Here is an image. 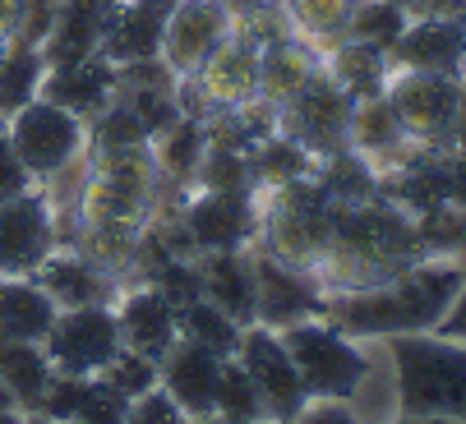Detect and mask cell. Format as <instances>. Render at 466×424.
<instances>
[{
    "label": "cell",
    "mask_w": 466,
    "mask_h": 424,
    "mask_svg": "<svg viewBox=\"0 0 466 424\" xmlns=\"http://www.w3.org/2000/svg\"><path fill=\"white\" fill-rule=\"evenodd\" d=\"M420 258H430V249L420 240V227L402 207L379 203V198L338 203V212H332V240L314 268V281L323 287V296L370 291Z\"/></svg>",
    "instance_id": "cell-1"
},
{
    "label": "cell",
    "mask_w": 466,
    "mask_h": 424,
    "mask_svg": "<svg viewBox=\"0 0 466 424\" xmlns=\"http://www.w3.org/2000/svg\"><path fill=\"white\" fill-rule=\"evenodd\" d=\"M466 281L461 258H420L370 291H332L323 296V318L347 337H397V332H434L443 309Z\"/></svg>",
    "instance_id": "cell-2"
},
{
    "label": "cell",
    "mask_w": 466,
    "mask_h": 424,
    "mask_svg": "<svg viewBox=\"0 0 466 424\" xmlns=\"http://www.w3.org/2000/svg\"><path fill=\"white\" fill-rule=\"evenodd\" d=\"M392 365L397 415H457L466 419V341L439 332L379 337Z\"/></svg>",
    "instance_id": "cell-3"
},
{
    "label": "cell",
    "mask_w": 466,
    "mask_h": 424,
    "mask_svg": "<svg viewBox=\"0 0 466 424\" xmlns=\"http://www.w3.org/2000/svg\"><path fill=\"white\" fill-rule=\"evenodd\" d=\"M287 356L296 360V374L309 392V401H351L365 374L374 369L370 346L347 337L342 328H332L328 318H305L278 332Z\"/></svg>",
    "instance_id": "cell-4"
},
{
    "label": "cell",
    "mask_w": 466,
    "mask_h": 424,
    "mask_svg": "<svg viewBox=\"0 0 466 424\" xmlns=\"http://www.w3.org/2000/svg\"><path fill=\"white\" fill-rule=\"evenodd\" d=\"M5 134L33 185H51L65 167H75L88 153V120L56 106L51 97H33L28 106L5 116Z\"/></svg>",
    "instance_id": "cell-5"
},
{
    "label": "cell",
    "mask_w": 466,
    "mask_h": 424,
    "mask_svg": "<svg viewBox=\"0 0 466 424\" xmlns=\"http://www.w3.org/2000/svg\"><path fill=\"white\" fill-rule=\"evenodd\" d=\"M180 111L198 120H222L258 102V46L231 28V37L194 69L185 84H176Z\"/></svg>",
    "instance_id": "cell-6"
},
{
    "label": "cell",
    "mask_w": 466,
    "mask_h": 424,
    "mask_svg": "<svg viewBox=\"0 0 466 424\" xmlns=\"http://www.w3.org/2000/svg\"><path fill=\"white\" fill-rule=\"evenodd\" d=\"M461 84L448 75H420V69H392L388 75V106L402 125V134L416 148H457V111H461Z\"/></svg>",
    "instance_id": "cell-7"
},
{
    "label": "cell",
    "mask_w": 466,
    "mask_h": 424,
    "mask_svg": "<svg viewBox=\"0 0 466 424\" xmlns=\"http://www.w3.org/2000/svg\"><path fill=\"white\" fill-rule=\"evenodd\" d=\"M120 346L125 341H120V323H116L111 305L60 309L42 337L51 374H60V379H97L120 356Z\"/></svg>",
    "instance_id": "cell-8"
},
{
    "label": "cell",
    "mask_w": 466,
    "mask_h": 424,
    "mask_svg": "<svg viewBox=\"0 0 466 424\" xmlns=\"http://www.w3.org/2000/svg\"><path fill=\"white\" fill-rule=\"evenodd\" d=\"M180 222L194 258L198 254H218V249H249L258 236V203L254 189H198L180 212H167Z\"/></svg>",
    "instance_id": "cell-9"
},
{
    "label": "cell",
    "mask_w": 466,
    "mask_h": 424,
    "mask_svg": "<svg viewBox=\"0 0 466 424\" xmlns=\"http://www.w3.org/2000/svg\"><path fill=\"white\" fill-rule=\"evenodd\" d=\"M56 249V203L42 185L0 203V277H33Z\"/></svg>",
    "instance_id": "cell-10"
},
{
    "label": "cell",
    "mask_w": 466,
    "mask_h": 424,
    "mask_svg": "<svg viewBox=\"0 0 466 424\" xmlns=\"http://www.w3.org/2000/svg\"><path fill=\"white\" fill-rule=\"evenodd\" d=\"M351 97L332 84L323 69L287 102L278 106V134L296 138L300 148H309L319 162L332 153H347V125H351Z\"/></svg>",
    "instance_id": "cell-11"
},
{
    "label": "cell",
    "mask_w": 466,
    "mask_h": 424,
    "mask_svg": "<svg viewBox=\"0 0 466 424\" xmlns=\"http://www.w3.org/2000/svg\"><path fill=\"white\" fill-rule=\"evenodd\" d=\"M236 360L245 365V374L254 379L258 397H263V410H268L273 424H287L296 419L305 406H309V392L296 374V360L287 356V346L273 328L263 323H249L240 332V346H236Z\"/></svg>",
    "instance_id": "cell-12"
},
{
    "label": "cell",
    "mask_w": 466,
    "mask_h": 424,
    "mask_svg": "<svg viewBox=\"0 0 466 424\" xmlns=\"http://www.w3.org/2000/svg\"><path fill=\"white\" fill-rule=\"evenodd\" d=\"M236 19L222 0H176L167 28H162V51L157 60L171 69V79L185 84L198 65H204L227 37H231Z\"/></svg>",
    "instance_id": "cell-13"
},
{
    "label": "cell",
    "mask_w": 466,
    "mask_h": 424,
    "mask_svg": "<svg viewBox=\"0 0 466 424\" xmlns=\"http://www.w3.org/2000/svg\"><path fill=\"white\" fill-rule=\"evenodd\" d=\"M249 254H254V323L282 332L291 323L323 318V287L309 272L273 258L268 249H249Z\"/></svg>",
    "instance_id": "cell-14"
},
{
    "label": "cell",
    "mask_w": 466,
    "mask_h": 424,
    "mask_svg": "<svg viewBox=\"0 0 466 424\" xmlns=\"http://www.w3.org/2000/svg\"><path fill=\"white\" fill-rule=\"evenodd\" d=\"M392 69H420V75L466 79V15H425L402 28L388 51Z\"/></svg>",
    "instance_id": "cell-15"
},
{
    "label": "cell",
    "mask_w": 466,
    "mask_h": 424,
    "mask_svg": "<svg viewBox=\"0 0 466 424\" xmlns=\"http://www.w3.org/2000/svg\"><path fill=\"white\" fill-rule=\"evenodd\" d=\"M116 5L120 0H56V19H51V33L42 42L46 65L56 69V65H75V60L97 56Z\"/></svg>",
    "instance_id": "cell-16"
},
{
    "label": "cell",
    "mask_w": 466,
    "mask_h": 424,
    "mask_svg": "<svg viewBox=\"0 0 466 424\" xmlns=\"http://www.w3.org/2000/svg\"><path fill=\"white\" fill-rule=\"evenodd\" d=\"M218 374H222V356L194 346L185 337L171 341V350L157 360V383L171 392V401L198 419V415H213V392H218Z\"/></svg>",
    "instance_id": "cell-17"
},
{
    "label": "cell",
    "mask_w": 466,
    "mask_h": 424,
    "mask_svg": "<svg viewBox=\"0 0 466 424\" xmlns=\"http://www.w3.org/2000/svg\"><path fill=\"white\" fill-rule=\"evenodd\" d=\"M33 277L56 300V309H84V305H116L120 300V281L111 272H102L93 258H84L79 249H56Z\"/></svg>",
    "instance_id": "cell-18"
},
{
    "label": "cell",
    "mask_w": 466,
    "mask_h": 424,
    "mask_svg": "<svg viewBox=\"0 0 466 424\" xmlns=\"http://www.w3.org/2000/svg\"><path fill=\"white\" fill-rule=\"evenodd\" d=\"M116 84H120V69H116L106 56H88V60H75V65L46 69L42 97H51L56 106L75 111V116H84V120L93 125V120L111 106Z\"/></svg>",
    "instance_id": "cell-19"
},
{
    "label": "cell",
    "mask_w": 466,
    "mask_h": 424,
    "mask_svg": "<svg viewBox=\"0 0 466 424\" xmlns=\"http://www.w3.org/2000/svg\"><path fill=\"white\" fill-rule=\"evenodd\" d=\"M171 5L176 0H120L97 56H106L116 69L120 65H139V60H157Z\"/></svg>",
    "instance_id": "cell-20"
},
{
    "label": "cell",
    "mask_w": 466,
    "mask_h": 424,
    "mask_svg": "<svg viewBox=\"0 0 466 424\" xmlns=\"http://www.w3.org/2000/svg\"><path fill=\"white\" fill-rule=\"evenodd\" d=\"M111 309H116V323H120V341L129 350H139V356H148V360H162L171 350V341L180 337V314L153 281L120 296V305H111Z\"/></svg>",
    "instance_id": "cell-21"
},
{
    "label": "cell",
    "mask_w": 466,
    "mask_h": 424,
    "mask_svg": "<svg viewBox=\"0 0 466 424\" xmlns=\"http://www.w3.org/2000/svg\"><path fill=\"white\" fill-rule=\"evenodd\" d=\"M323 69V51L309 46L305 37L287 33L258 51V102H268L273 111L287 106L314 75Z\"/></svg>",
    "instance_id": "cell-22"
},
{
    "label": "cell",
    "mask_w": 466,
    "mask_h": 424,
    "mask_svg": "<svg viewBox=\"0 0 466 424\" xmlns=\"http://www.w3.org/2000/svg\"><path fill=\"white\" fill-rule=\"evenodd\" d=\"M347 148H351L356 157H365V162L379 171V167H402V162H407V153H411L416 144L402 134V125H397V116H392L388 97L379 93V97H360V102L351 106Z\"/></svg>",
    "instance_id": "cell-23"
},
{
    "label": "cell",
    "mask_w": 466,
    "mask_h": 424,
    "mask_svg": "<svg viewBox=\"0 0 466 424\" xmlns=\"http://www.w3.org/2000/svg\"><path fill=\"white\" fill-rule=\"evenodd\" d=\"M198 281L204 296L227 309L240 328L254 323V254L249 249H218V254H198Z\"/></svg>",
    "instance_id": "cell-24"
},
{
    "label": "cell",
    "mask_w": 466,
    "mask_h": 424,
    "mask_svg": "<svg viewBox=\"0 0 466 424\" xmlns=\"http://www.w3.org/2000/svg\"><path fill=\"white\" fill-rule=\"evenodd\" d=\"M323 75L338 84L351 102L360 97H379L388 88V75H392V60L388 51L370 46V42H356V37H342L323 51Z\"/></svg>",
    "instance_id": "cell-25"
},
{
    "label": "cell",
    "mask_w": 466,
    "mask_h": 424,
    "mask_svg": "<svg viewBox=\"0 0 466 424\" xmlns=\"http://www.w3.org/2000/svg\"><path fill=\"white\" fill-rule=\"evenodd\" d=\"M56 300L42 291L37 277H0V337L42 341L56 323Z\"/></svg>",
    "instance_id": "cell-26"
},
{
    "label": "cell",
    "mask_w": 466,
    "mask_h": 424,
    "mask_svg": "<svg viewBox=\"0 0 466 424\" xmlns=\"http://www.w3.org/2000/svg\"><path fill=\"white\" fill-rule=\"evenodd\" d=\"M204 153H208V125L198 116H176L167 129L153 134V162L162 171V185H189L204 167Z\"/></svg>",
    "instance_id": "cell-27"
},
{
    "label": "cell",
    "mask_w": 466,
    "mask_h": 424,
    "mask_svg": "<svg viewBox=\"0 0 466 424\" xmlns=\"http://www.w3.org/2000/svg\"><path fill=\"white\" fill-rule=\"evenodd\" d=\"M46 56L33 42H10L0 46V120L15 116L19 106H28L33 97H42V79H46Z\"/></svg>",
    "instance_id": "cell-28"
},
{
    "label": "cell",
    "mask_w": 466,
    "mask_h": 424,
    "mask_svg": "<svg viewBox=\"0 0 466 424\" xmlns=\"http://www.w3.org/2000/svg\"><path fill=\"white\" fill-rule=\"evenodd\" d=\"M0 379L10 383V392L19 397V410H37V401L51 388V360L42 341H10L0 337Z\"/></svg>",
    "instance_id": "cell-29"
},
{
    "label": "cell",
    "mask_w": 466,
    "mask_h": 424,
    "mask_svg": "<svg viewBox=\"0 0 466 424\" xmlns=\"http://www.w3.org/2000/svg\"><path fill=\"white\" fill-rule=\"evenodd\" d=\"M356 5H360V0H278L287 28H291L296 37H305L309 46L342 42L347 28H351Z\"/></svg>",
    "instance_id": "cell-30"
},
{
    "label": "cell",
    "mask_w": 466,
    "mask_h": 424,
    "mask_svg": "<svg viewBox=\"0 0 466 424\" xmlns=\"http://www.w3.org/2000/svg\"><path fill=\"white\" fill-rule=\"evenodd\" d=\"M240 332H245V328H240L227 309H218L208 296H198V300H189V305L180 309V337L194 341V346H204V350H213V356H222V360L236 356Z\"/></svg>",
    "instance_id": "cell-31"
},
{
    "label": "cell",
    "mask_w": 466,
    "mask_h": 424,
    "mask_svg": "<svg viewBox=\"0 0 466 424\" xmlns=\"http://www.w3.org/2000/svg\"><path fill=\"white\" fill-rule=\"evenodd\" d=\"M213 415L222 419H240V424H258L268 419V410H263V397L254 388V379L245 374V365L231 356L222 360V374H218V392H213ZM273 424V419H268Z\"/></svg>",
    "instance_id": "cell-32"
},
{
    "label": "cell",
    "mask_w": 466,
    "mask_h": 424,
    "mask_svg": "<svg viewBox=\"0 0 466 424\" xmlns=\"http://www.w3.org/2000/svg\"><path fill=\"white\" fill-rule=\"evenodd\" d=\"M407 24H411L407 10H402V5H392V0H360L356 15H351L347 37L370 42V46H379V51H392V42L402 37Z\"/></svg>",
    "instance_id": "cell-33"
},
{
    "label": "cell",
    "mask_w": 466,
    "mask_h": 424,
    "mask_svg": "<svg viewBox=\"0 0 466 424\" xmlns=\"http://www.w3.org/2000/svg\"><path fill=\"white\" fill-rule=\"evenodd\" d=\"M97 379H102V383H111L125 401H135V397H144L148 388H157V360H148V356H139V350L120 346V356H116Z\"/></svg>",
    "instance_id": "cell-34"
},
{
    "label": "cell",
    "mask_w": 466,
    "mask_h": 424,
    "mask_svg": "<svg viewBox=\"0 0 466 424\" xmlns=\"http://www.w3.org/2000/svg\"><path fill=\"white\" fill-rule=\"evenodd\" d=\"M120 424H189V415L171 401V392L157 383V388H148L144 397H135L125 406V419Z\"/></svg>",
    "instance_id": "cell-35"
},
{
    "label": "cell",
    "mask_w": 466,
    "mask_h": 424,
    "mask_svg": "<svg viewBox=\"0 0 466 424\" xmlns=\"http://www.w3.org/2000/svg\"><path fill=\"white\" fill-rule=\"evenodd\" d=\"M24 189H33V176L24 171V162H19V153L10 144V134H5V120H0V203L24 194Z\"/></svg>",
    "instance_id": "cell-36"
},
{
    "label": "cell",
    "mask_w": 466,
    "mask_h": 424,
    "mask_svg": "<svg viewBox=\"0 0 466 424\" xmlns=\"http://www.w3.org/2000/svg\"><path fill=\"white\" fill-rule=\"evenodd\" d=\"M287 424H360L356 419V410L347 406V401H309L296 419H287Z\"/></svg>",
    "instance_id": "cell-37"
},
{
    "label": "cell",
    "mask_w": 466,
    "mask_h": 424,
    "mask_svg": "<svg viewBox=\"0 0 466 424\" xmlns=\"http://www.w3.org/2000/svg\"><path fill=\"white\" fill-rule=\"evenodd\" d=\"M434 332H439V337H452V341H466V281L457 287V296H452V305L443 309V318L434 323Z\"/></svg>",
    "instance_id": "cell-38"
},
{
    "label": "cell",
    "mask_w": 466,
    "mask_h": 424,
    "mask_svg": "<svg viewBox=\"0 0 466 424\" xmlns=\"http://www.w3.org/2000/svg\"><path fill=\"white\" fill-rule=\"evenodd\" d=\"M402 5L407 19H425V15H466V0H392Z\"/></svg>",
    "instance_id": "cell-39"
},
{
    "label": "cell",
    "mask_w": 466,
    "mask_h": 424,
    "mask_svg": "<svg viewBox=\"0 0 466 424\" xmlns=\"http://www.w3.org/2000/svg\"><path fill=\"white\" fill-rule=\"evenodd\" d=\"M24 10H28V0H0V46H10L19 37Z\"/></svg>",
    "instance_id": "cell-40"
},
{
    "label": "cell",
    "mask_w": 466,
    "mask_h": 424,
    "mask_svg": "<svg viewBox=\"0 0 466 424\" xmlns=\"http://www.w3.org/2000/svg\"><path fill=\"white\" fill-rule=\"evenodd\" d=\"M231 10V19H249V15H263V10H278V0H222Z\"/></svg>",
    "instance_id": "cell-41"
},
{
    "label": "cell",
    "mask_w": 466,
    "mask_h": 424,
    "mask_svg": "<svg viewBox=\"0 0 466 424\" xmlns=\"http://www.w3.org/2000/svg\"><path fill=\"white\" fill-rule=\"evenodd\" d=\"M388 424H466L457 415H392Z\"/></svg>",
    "instance_id": "cell-42"
},
{
    "label": "cell",
    "mask_w": 466,
    "mask_h": 424,
    "mask_svg": "<svg viewBox=\"0 0 466 424\" xmlns=\"http://www.w3.org/2000/svg\"><path fill=\"white\" fill-rule=\"evenodd\" d=\"M0 410H19V397L10 392V383L0 379Z\"/></svg>",
    "instance_id": "cell-43"
},
{
    "label": "cell",
    "mask_w": 466,
    "mask_h": 424,
    "mask_svg": "<svg viewBox=\"0 0 466 424\" xmlns=\"http://www.w3.org/2000/svg\"><path fill=\"white\" fill-rule=\"evenodd\" d=\"M189 424H240V419H222V415H198V419H189ZM258 424H268V419H258Z\"/></svg>",
    "instance_id": "cell-44"
},
{
    "label": "cell",
    "mask_w": 466,
    "mask_h": 424,
    "mask_svg": "<svg viewBox=\"0 0 466 424\" xmlns=\"http://www.w3.org/2000/svg\"><path fill=\"white\" fill-rule=\"evenodd\" d=\"M24 424H60V419H51V415H37V410H28V419Z\"/></svg>",
    "instance_id": "cell-45"
},
{
    "label": "cell",
    "mask_w": 466,
    "mask_h": 424,
    "mask_svg": "<svg viewBox=\"0 0 466 424\" xmlns=\"http://www.w3.org/2000/svg\"><path fill=\"white\" fill-rule=\"evenodd\" d=\"M0 424H24V415L19 410H0Z\"/></svg>",
    "instance_id": "cell-46"
}]
</instances>
